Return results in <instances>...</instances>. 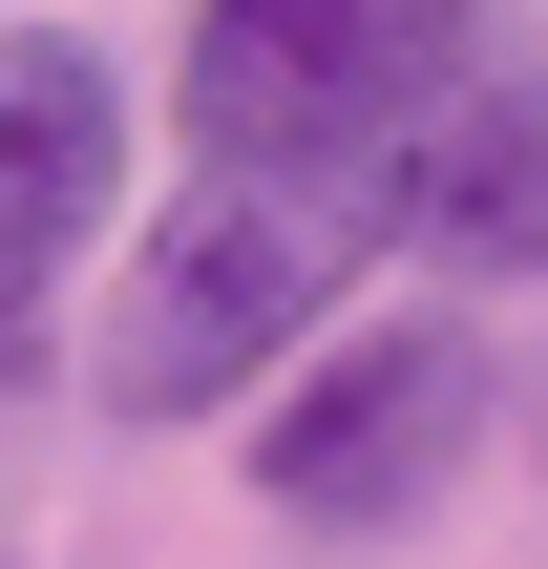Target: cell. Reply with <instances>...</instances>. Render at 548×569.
Returning a JSON list of instances; mask_svg holds the SVG:
<instances>
[{"label": "cell", "instance_id": "obj_1", "mask_svg": "<svg viewBox=\"0 0 548 569\" xmlns=\"http://www.w3.org/2000/svg\"><path fill=\"white\" fill-rule=\"evenodd\" d=\"M380 232H401L380 169H211L106 296V422H211L232 380H275V338H317Z\"/></svg>", "mask_w": 548, "mask_h": 569}, {"label": "cell", "instance_id": "obj_2", "mask_svg": "<svg viewBox=\"0 0 548 569\" xmlns=\"http://www.w3.org/2000/svg\"><path fill=\"white\" fill-rule=\"evenodd\" d=\"M465 0H211L190 21V148L211 169H380L444 84Z\"/></svg>", "mask_w": 548, "mask_h": 569}, {"label": "cell", "instance_id": "obj_3", "mask_svg": "<svg viewBox=\"0 0 548 569\" xmlns=\"http://www.w3.org/2000/svg\"><path fill=\"white\" fill-rule=\"evenodd\" d=\"M465 422H486V359H465V317H380V338H338V359L275 401L253 486H275V528H296V549H401V528L444 507Z\"/></svg>", "mask_w": 548, "mask_h": 569}, {"label": "cell", "instance_id": "obj_4", "mask_svg": "<svg viewBox=\"0 0 548 569\" xmlns=\"http://www.w3.org/2000/svg\"><path fill=\"white\" fill-rule=\"evenodd\" d=\"M380 190H401V232H422L444 274L548 253V63H507V42L465 21V42H444V84L401 106V148H380Z\"/></svg>", "mask_w": 548, "mask_h": 569}, {"label": "cell", "instance_id": "obj_5", "mask_svg": "<svg viewBox=\"0 0 548 569\" xmlns=\"http://www.w3.org/2000/svg\"><path fill=\"white\" fill-rule=\"evenodd\" d=\"M106 169H127V84H106V42L0 21V253L63 274V253L106 232Z\"/></svg>", "mask_w": 548, "mask_h": 569}, {"label": "cell", "instance_id": "obj_6", "mask_svg": "<svg viewBox=\"0 0 548 569\" xmlns=\"http://www.w3.org/2000/svg\"><path fill=\"white\" fill-rule=\"evenodd\" d=\"M21 359H42V274L0 253V380H21Z\"/></svg>", "mask_w": 548, "mask_h": 569}]
</instances>
